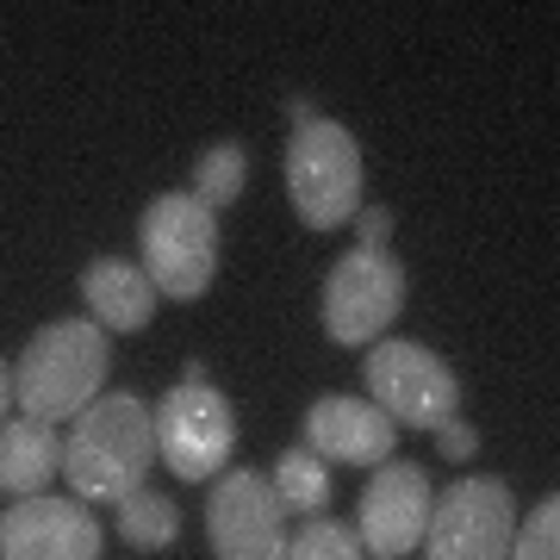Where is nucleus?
Wrapping results in <instances>:
<instances>
[{
  "label": "nucleus",
  "mask_w": 560,
  "mask_h": 560,
  "mask_svg": "<svg viewBox=\"0 0 560 560\" xmlns=\"http://www.w3.org/2000/svg\"><path fill=\"white\" fill-rule=\"evenodd\" d=\"M7 411H13V368L0 361V423H7Z\"/></svg>",
  "instance_id": "nucleus-22"
},
{
  "label": "nucleus",
  "mask_w": 560,
  "mask_h": 560,
  "mask_svg": "<svg viewBox=\"0 0 560 560\" xmlns=\"http://www.w3.org/2000/svg\"><path fill=\"white\" fill-rule=\"evenodd\" d=\"M156 430V460L175 480H219L224 460L237 455V411L219 386H168L150 411Z\"/></svg>",
  "instance_id": "nucleus-6"
},
{
  "label": "nucleus",
  "mask_w": 560,
  "mask_h": 560,
  "mask_svg": "<svg viewBox=\"0 0 560 560\" xmlns=\"http://www.w3.org/2000/svg\"><path fill=\"white\" fill-rule=\"evenodd\" d=\"M361 374H368V405L386 411L393 430H430L436 436L448 418H460V381L430 342H405V337L368 342Z\"/></svg>",
  "instance_id": "nucleus-4"
},
{
  "label": "nucleus",
  "mask_w": 560,
  "mask_h": 560,
  "mask_svg": "<svg viewBox=\"0 0 560 560\" xmlns=\"http://www.w3.org/2000/svg\"><path fill=\"white\" fill-rule=\"evenodd\" d=\"M180 386H206V361H187L180 368Z\"/></svg>",
  "instance_id": "nucleus-23"
},
{
  "label": "nucleus",
  "mask_w": 560,
  "mask_h": 560,
  "mask_svg": "<svg viewBox=\"0 0 560 560\" xmlns=\"http://www.w3.org/2000/svg\"><path fill=\"white\" fill-rule=\"evenodd\" d=\"M243 180H249V156H243V143H212L200 162H194V200L206 212H219V206H237L243 200Z\"/></svg>",
  "instance_id": "nucleus-17"
},
{
  "label": "nucleus",
  "mask_w": 560,
  "mask_h": 560,
  "mask_svg": "<svg viewBox=\"0 0 560 560\" xmlns=\"http://www.w3.org/2000/svg\"><path fill=\"white\" fill-rule=\"evenodd\" d=\"M393 442H399V430L386 423V411H374L368 399H349V393H330L305 411L300 448H312L324 467L330 460L337 467H381V460H393Z\"/></svg>",
  "instance_id": "nucleus-12"
},
{
  "label": "nucleus",
  "mask_w": 560,
  "mask_h": 560,
  "mask_svg": "<svg viewBox=\"0 0 560 560\" xmlns=\"http://www.w3.org/2000/svg\"><path fill=\"white\" fill-rule=\"evenodd\" d=\"M287 560H368L355 523L342 517H305L300 536H287Z\"/></svg>",
  "instance_id": "nucleus-18"
},
{
  "label": "nucleus",
  "mask_w": 560,
  "mask_h": 560,
  "mask_svg": "<svg viewBox=\"0 0 560 560\" xmlns=\"http://www.w3.org/2000/svg\"><path fill=\"white\" fill-rule=\"evenodd\" d=\"M206 536L219 560H287V511H280L268 474L224 467L206 499Z\"/></svg>",
  "instance_id": "nucleus-9"
},
{
  "label": "nucleus",
  "mask_w": 560,
  "mask_h": 560,
  "mask_svg": "<svg viewBox=\"0 0 560 560\" xmlns=\"http://www.w3.org/2000/svg\"><path fill=\"white\" fill-rule=\"evenodd\" d=\"M280 168H287V200H293L305 231H342V224H355L368 168H361V143L349 138V125H337V119L293 125Z\"/></svg>",
  "instance_id": "nucleus-3"
},
{
  "label": "nucleus",
  "mask_w": 560,
  "mask_h": 560,
  "mask_svg": "<svg viewBox=\"0 0 560 560\" xmlns=\"http://www.w3.org/2000/svg\"><path fill=\"white\" fill-rule=\"evenodd\" d=\"M0 560H101V517L81 499H20L0 511Z\"/></svg>",
  "instance_id": "nucleus-11"
},
{
  "label": "nucleus",
  "mask_w": 560,
  "mask_h": 560,
  "mask_svg": "<svg viewBox=\"0 0 560 560\" xmlns=\"http://www.w3.org/2000/svg\"><path fill=\"white\" fill-rule=\"evenodd\" d=\"M355 231H361V249H386V237H393V212L368 206V212H355Z\"/></svg>",
  "instance_id": "nucleus-21"
},
{
  "label": "nucleus",
  "mask_w": 560,
  "mask_h": 560,
  "mask_svg": "<svg viewBox=\"0 0 560 560\" xmlns=\"http://www.w3.org/2000/svg\"><path fill=\"white\" fill-rule=\"evenodd\" d=\"M268 486H275L280 511H293V517H324V504H330V467L312 448H300V442L275 460Z\"/></svg>",
  "instance_id": "nucleus-15"
},
{
  "label": "nucleus",
  "mask_w": 560,
  "mask_h": 560,
  "mask_svg": "<svg viewBox=\"0 0 560 560\" xmlns=\"http://www.w3.org/2000/svg\"><path fill=\"white\" fill-rule=\"evenodd\" d=\"M511 529H517L511 486L492 480V474H467L430 504L423 560H504Z\"/></svg>",
  "instance_id": "nucleus-8"
},
{
  "label": "nucleus",
  "mask_w": 560,
  "mask_h": 560,
  "mask_svg": "<svg viewBox=\"0 0 560 560\" xmlns=\"http://www.w3.org/2000/svg\"><path fill=\"white\" fill-rule=\"evenodd\" d=\"M143 275L156 300H200L219 275V212H206L194 194H162L150 200L138 224Z\"/></svg>",
  "instance_id": "nucleus-5"
},
{
  "label": "nucleus",
  "mask_w": 560,
  "mask_h": 560,
  "mask_svg": "<svg viewBox=\"0 0 560 560\" xmlns=\"http://www.w3.org/2000/svg\"><path fill=\"white\" fill-rule=\"evenodd\" d=\"M119 536L138 548V555H156V548H175L180 536V504L138 486L131 499H119Z\"/></svg>",
  "instance_id": "nucleus-16"
},
{
  "label": "nucleus",
  "mask_w": 560,
  "mask_h": 560,
  "mask_svg": "<svg viewBox=\"0 0 560 560\" xmlns=\"http://www.w3.org/2000/svg\"><path fill=\"white\" fill-rule=\"evenodd\" d=\"M156 467V430L150 405L131 393H101L62 442V480L81 504H119L131 499Z\"/></svg>",
  "instance_id": "nucleus-1"
},
{
  "label": "nucleus",
  "mask_w": 560,
  "mask_h": 560,
  "mask_svg": "<svg viewBox=\"0 0 560 560\" xmlns=\"http://www.w3.org/2000/svg\"><path fill=\"white\" fill-rule=\"evenodd\" d=\"M50 474H62V442L38 418H7L0 423V492L38 499Z\"/></svg>",
  "instance_id": "nucleus-14"
},
{
  "label": "nucleus",
  "mask_w": 560,
  "mask_h": 560,
  "mask_svg": "<svg viewBox=\"0 0 560 560\" xmlns=\"http://www.w3.org/2000/svg\"><path fill=\"white\" fill-rule=\"evenodd\" d=\"M436 448H442V460H474V455H480V430H474V423H460V418H448L436 430Z\"/></svg>",
  "instance_id": "nucleus-20"
},
{
  "label": "nucleus",
  "mask_w": 560,
  "mask_h": 560,
  "mask_svg": "<svg viewBox=\"0 0 560 560\" xmlns=\"http://www.w3.org/2000/svg\"><path fill=\"white\" fill-rule=\"evenodd\" d=\"M504 560H560V499H555V492H548V499H541L536 511L511 529Z\"/></svg>",
  "instance_id": "nucleus-19"
},
{
  "label": "nucleus",
  "mask_w": 560,
  "mask_h": 560,
  "mask_svg": "<svg viewBox=\"0 0 560 560\" xmlns=\"http://www.w3.org/2000/svg\"><path fill=\"white\" fill-rule=\"evenodd\" d=\"M81 300H88V318L101 324L106 337H125V330H143L156 318V287L138 261L101 256L81 268Z\"/></svg>",
  "instance_id": "nucleus-13"
},
{
  "label": "nucleus",
  "mask_w": 560,
  "mask_h": 560,
  "mask_svg": "<svg viewBox=\"0 0 560 560\" xmlns=\"http://www.w3.org/2000/svg\"><path fill=\"white\" fill-rule=\"evenodd\" d=\"M430 504H436V486L418 460H381L374 480L361 492L355 511V536L368 560H405L430 529Z\"/></svg>",
  "instance_id": "nucleus-10"
},
{
  "label": "nucleus",
  "mask_w": 560,
  "mask_h": 560,
  "mask_svg": "<svg viewBox=\"0 0 560 560\" xmlns=\"http://www.w3.org/2000/svg\"><path fill=\"white\" fill-rule=\"evenodd\" d=\"M106 330L94 318H62L44 324L38 337L25 342V355L13 361V405L20 418H38L57 430L62 418H81L88 405L101 399L106 381Z\"/></svg>",
  "instance_id": "nucleus-2"
},
{
  "label": "nucleus",
  "mask_w": 560,
  "mask_h": 560,
  "mask_svg": "<svg viewBox=\"0 0 560 560\" xmlns=\"http://www.w3.org/2000/svg\"><path fill=\"white\" fill-rule=\"evenodd\" d=\"M405 305V268L386 249H349L324 275V337L342 349H368Z\"/></svg>",
  "instance_id": "nucleus-7"
}]
</instances>
